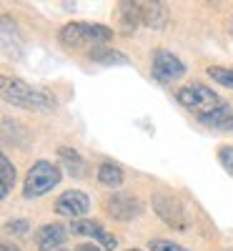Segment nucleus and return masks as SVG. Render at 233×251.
Segmentation results:
<instances>
[{
  "label": "nucleus",
  "instance_id": "obj_2",
  "mask_svg": "<svg viewBox=\"0 0 233 251\" xmlns=\"http://www.w3.org/2000/svg\"><path fill=\"white\" fill-rule=\"evenodd\" d=\"M176 98H178V103H181L183 108L193 111L198 118H203V116H216V113L228 111V103H226L218 93L210 91L208 86H203V83H190V86H183V88L176 93Z\"/></svg>",
  "mask_w": 233,
  "mask_h": 251
},
{
  "label": "nucleus",
  "instance_id": "obj_6",
  "mask_svg": "<svg viewBox=\"0 0 233 251\" xmlns=\"http://www.w3.org/2000/svg\"><path fill=\"white\" fill-rule=\"evenodd\" d=\"M151 203H153V211L171 226V228H178V231H183L186 228V211H183V206L171 196V194H163V191H158V194H153V199H151Z\"/></svg>",
  "mask_w": 233,
  "mask_h": 251
},
{
  "label": "nucleus",
  "instance_id": "obj_9",
  "mask_svg": "<svg viewBox=\"0 0 233 251\" xmlns=\"http://www.w3.org/2000/svg\"><path fill=\"white\" fill-rule=\"evenodd\" d=\"M70 231L78 234V236H91V239L100 241V246L108 249V251H113V249L118 246L116 236L105 231L100 221H83V219H80V221H73V224H70Z\"/></svg>",
  "mask_w": 233,
  "mask_h": 251
},
{
  "label": "nucleus",
  "instance_id": "obj_16",
  "mask_svg": "<svg viewBox=\"0 0 233 251\" xmlns=\"http://www.w3.org/2000/svg\"><path fill=\"white\" fill-rule=\"evenodd\" d=\"M0 178H3V188H0V194H3V199L10 194V188L15 183V166L10 163L8 156H0Z\"/></svg>",
  "mask_w": 233,
  "mask_h": 251
},
{
  "label": "nucleus",
  "instance_id": "obj_11",
  "mask_svg": "<svg viewBox=\"0 0 233 251\" xmlns=\"http://www.w3.org/2000/svg\"><path fill=\"white\" fill-rule=\"evenodd\" d=\"M140 5V23L148 28H163L168 23L165 3H138Z\"/></svg>",
  "mask_w": 233,
  "mask_h": 251
},
{
  "label": "nucleus",
  "instance_id": "obj_24",
  "mask_svg": "<svg viewBox=\"0 0 233 251\" xmlns=\"http://www.w3.org/2000/svg\"><path fill=\"white\" fill-rule=\"evenodd\" d=\"M58 251H66V249H58Z\"/></svg>",
  "mask_w": 233,
  "mask_h": 251
},
{
  "label": "nucleus",
  "instance_id": "obj_25",
  "mask_svg": "<svg viewBox=\"0 0 233 251\" xmlns=\"http://www.w3.org/2000/svg\"><path fill=\"white\" fill-rule=\"evenodd\" d=\"M231 30H233V28H231Z\"/></svg>",
  "mask_w": 233,
  "mask_h": 251
},
{
  "label": "nucleus",
  "instance_id": "obj_4",
  "mask_svg": "<svg viewBox=\"0 0 233 251\" xmlns=\"http://www.w3.org/2000/svg\"><path fill=\"white\" fill-rule=\"evenodd\" d=\"M60 169L50 161H35L30 166V171L25 174V183H23V196L25 199H38L48 194L53 186L60 183Z\"/></svg>",
  "mask_w": 233,
  "mask_h": 251
},
{
  "label": "nucleus",
  "instance_id": "obj_21",
  "mask_svg": "<svg viewBox=\"0 0 233 251\" xmlns=\"http://www.w3.org/2000/svg\"><path fill=\"white\" fill-rule=\"evenodd\" d=\"M75 251H100V249H98L95 244H80V246H78Z\"/></svg>",
  "mask_w": 233,
  "mask_h": 251
},
{
  "label": "nucleus",
  "instance_id": "obj_15",
  "mask_svg": "<svg viewBox=\"0 0 233 251\" xmlns=\"http://www.w3.org/2000/svg\"><path fill=\"white\" fill-rule=\"evenodd\" d=\"M198 121H201L203 126H208V128L233 133V116H231V111H223V113H216V116H203V118H198Z\"/></svg>",
  "mask_w": 233,
  "mask_h": 251
},
{
  "label": "nucleus",
  "instance_id": "obj_1",
  "mask_svg": "<svg viewBox=\"0 0 233 251\" xmlns=\"http://www.w3.org/2000/svg\"><path fill=\"white\" fill-rule=\"evenodd\" d=\"M3 100L13 103L18 108L38 111V113L55 111V98L43 88H33L23 78H3Z\"/></svg>",
  "mask_w": 233,
  "mask_h": 251
},
{
  "label": "nucleus",
  "instance_id": "obj_7",
  "mask_svg": "<svg viewBox=\"0 0 233 251\" xmlns=\"http://www.w3.org/2000/svg\"><path fill=\"white\" fill-rule=\"evenodd\" d=\"M88 208H91V199L83 191H78V188H70V191L60 194L55 201V214L73 219V221H80V216L88 214Z\"/></svg>",
  "mask_w": 233,
  "mask_h": 251
},
{
  "label": "nucleus",
  "instance_id": "obj_3",
  "mask_svg": "<svg viewBox=\"0 0 233 251\" xmlns=\"http://www.w3.org/2000/svg\"><path fill=\"white\" fill-rule=\"evenodd\" d=\"M60 43L68 48H86V46H100L113 40V30L100 23H83V20H70L58 33Z\"/></svg>",
  "mask_w": 233,
  "mask_h": 251
},
{
  "label": "nucleus",
  "instance_id": "obj_23",
  "mask_svg": "<svg viewBox=\"0 0 233 251\" xmlns=\"http://www.w3.org/2000/svg\"><path fill=\"white\" fill-rule=\"evenodd\" d=\"M128 251H140V249H128Z\"/></svg>",
  "mask_w": 233,
  "mask_h": 251
},
{
  "label": "nucleus",
  "instance_id": "obj_5",
  "mask_svg": "<svg viewBox=\"0 0 233 251\" xmlns=\"http://www.w3.org/2000/svg\"><path fill=\"white\" fill-rule=\"evenodd\" d=\"M151 73L161 86H168V83H173V80L186 75V66H183V60L178 55H173L171 50H156Z\"/></svg>",
  "mask_w": 233,
  "mask_h": 251
},
{
  "label": "nucleus",
  "instance_id": "obj_8",
  "mask_svg": "<svg viewBox=\"0 0 233 251\" xmlns=\"http://www.w3.org/2000/svg\"><path fill=\"white\" fill-rule=\"evenodd\" d=\"M105 211H108L116 221H133L143 211V206L131 194H113L108 201H105Z\"/></svg>",
  "mask_w": 233,
  "mask_h": 251
},
{
  "label": "nucleus",
  "instance_id": "obj_14",
  "mask_svg": "<svg viewBox=\"0 0 233 251\" xmlns=\"http://www.w3.org/2000/svg\"><path fill=\"white\" fill-rule=\"evenodd\" d=\"M91 58L95 63H103V66H128V58L118 50H113V48H98V50L91 53Z\"/></svg>",
  "mask_w": 233,
  "mask_h": 251
},
{
  "label": "nucleus",
  "instance_id": "obj_17",
  "mask_svg": "<svg viewBox=\"0 0 233 251\" xmlns=\"http://www.w3.org/2000/svg\"><path fill=\"white\" fill-rule=\"evenodd\" d=\"M210 78H213L218 86H226V88H233V68H226V66H210L206 71Z\"/></svg>",
  "mask_w": 233,
  "mask_h": 251
},
{
  "label": "nucleus",
  "instance_id": "obj_10",
  "mask_svg": "<svg viewBox=\"0 0 233 251\" xmlns=\"http://www.w3.org/2000/svg\"><path fill=\"white\" fill-rule=\"evenodd\" d=\"M66 236H68V231H66V228H63L60 224H46V226L38 228V234H35V246H38V251H53V249L63 246Z\"/></svg>",
  "mask_w": 233,
  "mask_h": 251
},
{
  "label": "nucleus",
  "instance_id": "obj_22",
  "mask_svg": "<svg viewBox=\"0 0 233 251\" xmlns=\"http://www.w3.org/2000/svg\"><path fill=\"white\" fill-rule=\"evenodd\" d=\"M0 251H18V246H13V244H3V246H0Z\"/></svg>",
  "mask_w": 233,
  "mask_h": 251
},
{
  "label": "nucleus",
  "instance_id": "obj_12",
  "mask_svg": "<svg viewBox=\"0 0 233 251\" xmlns=\"http://www.w3.org/2000/svg\"><path fill=\"white\" fill-rule=\"evenodd\" d=\"M58 156H60L63 163H66V169H68V174L73 178H83V176H86V161L78 156V151L66 149V146H63V149L58 151Z\"/></svg>",
  "mask_w": 233,
  "mask_h": 251
},
{
  "label": "nucleus",
  "instance_id": "obj_20",
  "mask_svg": "<svg viewBox=\"0 0 233 251\" xmlns=\"http://www.w3.org/2000/svg\"><path fill=\"white\" fill-rule=\"evenodd\" d=\"M28 221L25 219H18V221H8V228H10V231L13 234H28Z\"/></svg>",
  "mask_w": 233,
  "mask_h": 251
},
{
  "label": "nucleus",
  "instance_id": "obj_18",
  "mask_svg": "<svg viewBox=\"0 0 233 251\" xmlns=\"http://www.w3.org/2000/svg\"><path fill=\"white\" fill-rule=\"evenodd\" d=\"M218 161L226 169V174L233 176V146H221V149H218Z\"/></svg>",
  "mask_w": 233,
  "mask_h": 251
},
{
  "label": "nucleus",
  "instance_id": "obj_19",
  "mask_svg": "<svg viewBox=\"0 0 233 251\" xmlns=\"http://www.w3.org/2000/svg\"><path fill=\"white\" fill-rule=\"evenodd\" d=\"M151 251H186L183 246L173 244V241H163V239H156L151 241Z\"/></svg>",
  "mask_w": 233,
  "mask_h": 251
},
{
  "label": "nucleus",
  "instance_id": "obj_13",
  "mask_svg": "<svg viewBox=\"0 0 233 251\" xmlns=\"http://www.w3.org/2000/svg\"><path fill=\"white\" fill-rule=\"evenodd\" d=\"M98 183L100 186H108V188H118L123 183L120 166H116V163H100L98 166Z\"/></svg>",
  "mask_w": 233,
  "mask_h": 251
}]
</instances>
